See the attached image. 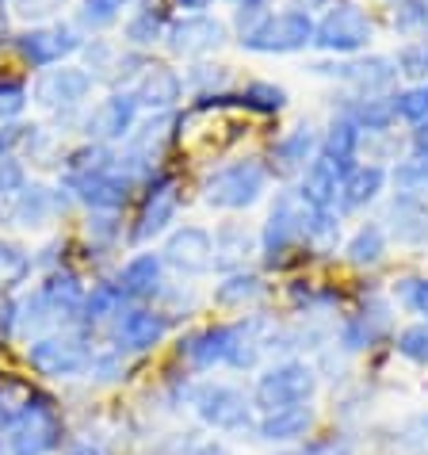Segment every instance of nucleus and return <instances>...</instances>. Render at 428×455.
Here are the masks:
<instances>
[{"mask_svg":"<svg viewBox=\"0 0 428 455\" xmlns=\"http://www.w3.org/2000/svg\"><path fill=\"white\" fill-rule=\"evenodd\" d=\"M61 436H66V421H61V410L54 406V398L46 395H28L23 406L16 410V421H12L8 433V455H50L61 448Z\"/></svg>","mask_w":428,"mask_h":455,"instance_id":"f257e3e1","label":"nucleus"},{"mask_svg":"<svg viewBox=\"0 0 428 455\" xmlns=\"http://www.w3.org/2000/svg\"><path fill=\"white\" fill-rule=\"evenodd\" d=\"M310 214L313 207L302 199L298 192H283L280 199L272 204V214H268V226H264V260L272 264H287L295 249L306 245L310 249Z\"/></svg>","mask_w":428,"mask_h":455,"instance_id":"f03ea898","label":"nucleus"},{"mask_svg":"<svg viewBox=\"0 0 428 455\" xmlns=\"http://www.w3.org/2000/svg\"><path fill=\"white\" fill-rule=\"evenodd\" d=\"M318 390V375H313L310 363L302 360H283L268 368L257 387H253V406L260 413H275V410H291V406H306Z\"/></svg>","mask_w":428,"mask_h":455,"instance_id":"7ed1b4c3","label":"nucleus"},{"mask_svg":"<svg viewBox=\"0 0 428 455\" xmlns=\"http://www.w3.org/2000/svg\"><path fill=\"white\" fill-rule=\"evenodd\" d=\"M28 363L46 379H73L88 371L92 345H88L84 330H54L28 345Z\"/></svg>","mask_w":428,"mask_h":455,"instance_id":"20e7f679","label":"nucleus"},{"mask_svg":"<svg viewBox=\"0 0 428 455\" xmlns=\"http://www.w3.org/2000/svg\"><path fill=\"white\" fill-rule=\"evenodd\" d=\"M264 184H268V169L260 161H230L203 180V199L222 211H245L260 199Z\"/></svg>","mask_w":428,"mask_h":455,"instance_id":"39448f33","label":"nucleus"},{"mask_svg":"<svg viewBox=\"0 0 428 455\" xmlns=\"http://www.w3.org/2000/svg\"><path fill=\"white\" fill-rule=\"evenodd\" d=\"M313 43V20L310 12H280V16H260L253 28L242 31V46L257 54H295Z\"/></svg>","mask_w":428,"mask_h":455,"instance_id":"423d86ee","label":"nucleus"},{"mask_svg":"<svg viewBox=\"0 0 428 455\" xmlns=\"http://www.w3.org/2000/svg\"><path fill=\"white\" fill-rule=\"evenodd\" d=\"M192 406L199 413V421L214 428V433H245L253 425V402L237 387H226V383H203L192 395Z\"/></svg>","mask_w":428,"mask_h":455,"instance_id":"0eeeda50","label":"nucleus"},{"mask_svg":"<svg viewBox=\"0 0 428 455\" xmlns=\"http://www.w3.org/2000/svg\"><path fill=\"white\" fill-rule=\"evenodd\" d=\"M313 43L329 54H356L371 43V20L356 4H337L325 12L321 23H313Z\"/></svg>","mask_w":428,"mask_h":455,"instance_id":"6e6552de","label":"nucleus"},{"mask_svg":"<svg viewBox=\"0 0 428 455\" xmlns=\"http://www.w3.org/2000/svg\"><path fill=\"white\" fill-rule=\"evenodd\" d=\"M69 188L77 192V199L92 211H123L131 204V192H134V172H123L115 161L107 169H96V172H81V176H66Z\"/></svg>","mask_w":428,"mask_h":455,"instance_id":"1a4fd4ad","label":"nucleus"},{"mask_svg":"<svg viewBox=\"0 0 428 455\" xmlns=\"http://www.w3.org/2000/svg\"><path fill=\"white\" fill-rule=\"evenodd\" d=\"M176 207H180V184H176V176H154L149 188H146V199H142V211H138V222H134L131 237L134 242L157 237L172 222Z\"/></svg>","mask_w":428,"mask_h":455,"instance_id":"9d476101","label":"nucleus"},{"mask_svg":"<svg viewBox=\"0 0 428 455\" xmlns=\"http://www.w3.org/2000/svg\"><path fill=\"white\" fill-rule=\"evenodd\" d=\"M81 35L66 28V23H58V28H35L28 35H20L16 39V50H20V58L28 61V66H58L66 54H73V50H81Z\"/></svg>","mask_w":428,"mask_h":455,"instance_id":"9b49d317","label":"nucleus"},{"mask_svg":"<svg viewBox=\"0 0 428 455\" xmlns=\"http://www.w3.org/2000/svg\"><path fill=\"white\" fill-rule=\"evenodd\" d=\"M88 92H92V73H84L77 66L43 69L39 81H35V100H39L43 108H54V111L77 108Z\"/></svg>","mask_w":428,"mask_h":455,"instance_id":"f8f14e48","label":"nucleus"},{"mask_svg":"<svg viewBox=\"0 0 428 455\" xmlns=\"http://www.w3.org/2000/svg\"><path fill=\"white\" fill-rule=\"evenodd\" d=\"M165 333H169V318L165 314H157V310H146V307L123 310L115 318V330H111L119 352L123 348L127 352H149V348H157L161 340H165Z\"/></svg>","mask_w":428,"mask_h":455,"instance_id":"ddd939ff","label":"nucleus"},{"mask_svg":"<svg viewBox=\"0 0 428 455\" xmlns=\"http://www.w3.org/2000/svg\"><path fill=\"white\" fill-rule=\"evenodd\" d=\"M165 260L184 275H207L214 268V237L199 226H184L165 242Z\"/></svg>","mask_w":428,"mask_h":455,"instance_id":"4468645a","label":"nucleus"},{"mask_svg":"<svg viewBox=\"0 0 428 455\" xmlns=\"http://www.w3.org/2000/svg\"><path fill=\"white\" fill-rule=\"evenodd\" d=\"M348 169H352V165H345V161H333V157L318 154V157H313L310 165H306V176H302L298 196L306 199L313 211H333L337 199H341V184H345Z\"/></svg>","mask_w":428,"mask_h":455,"instance_id":"2eb2a0df","label":"nucleus"},{"mask_svg":"<svg viewBox=\"0 0 428 455\" xmlns=\"http://www.w3.org/2000/svg\"><path fill=\"white\" fill-rule=\"evenodd\" d=\"M321 73H333L341 77L345 84H352L360 92V100H371V96H383L394 88L398 81V66L390 58H363V61H345V66H333V69H321Z\"/></svg>","mask_w":428,"mask_h":455,"instance_id":"dca6fc26","label":"nucleus"},{"mask_svg":"<svg viewBox=\"0 0 428 455\" xmlns=\"http://www.w3.org/2000/svg\"><path fill=\"white\" fill-rule=\"evenodd\" d=\"M222 43H226V28L210 16H187V20H176L169 28L172 54H184V58L210 54V50L222 46Z\"/></svg>","mask_w":428,"mask_h":455,"instance_id":"f3484780","label":"nucleus"},{"mask_svg":"<svg viewBox=\"0 0 428 455\" xmlns=\"http://www.w3.org/2000/svg\"><path fill=\"white\" fill-rule=\"evenodd\" d=\"M237 340V325H210V330L203 333H192L180 345V356L192 363L195 371H210L214 363H226V356H230Z\"/></svg>","mask_w":428,"mask_h":455,"instance_id":"a211bd4d","label":"nucleus"},{"mask_svg":"<svg viewBox=\"0 0 428 455\" xmlns=\"http://www.w3.org/2000/svg\"><path fill=\"white\" fill-rule=\"evenodd\" d=\"M161 283H165V264L157 252H138L119 272V291L127 299H154Z\"/></svg>","mask_w":428,"mask_h":455,"instance_id":"6ab92c4d","label":"nucleus"},{"mask_svg":"<svg viewBox=\"0 0 428 455\" xmlns=\"http://www.w3.org/2000/svg\"><path fill=\"white\" fill-rule=\"evenodd\" d=\"M313 428V410L310 406H291V410H275V413H264L257 433L260 440H268V444H298V440H306V433Z\"/></svg>","mask_w":428,"mask_h":455,"instance_id":"aec40b11","label":"nucleus"},{"mask_svg":"<svg viewBox=\"0 0 428 455\" xmlns=\"http://www.w3.org/2000/svg\"><path fill=\"white\" fill-rule=\"evenodd\" d=\"M134 119H138V100H134V92H115L111 100H104V104L96 108V116H92V123H88V126H92V134L107 138V142H115V138L134 131Z\"/></svg>","mask_w":428,"mask_h":455,"instance_id":"412c9836","label":"nucleus"},{"mask_svg":"<svg viewBox=\"0 0 428 455\" xmlns=\"http://www.w3.org/2000/svg\"><path fill=\"white\" fill-rule=\"evenodd\" d=\"M180 92H184V81L176 77V69L149 66L142 84L134 88V100H138V104H146V108H154V111H169L176 100H180Z\"/></svg>","mask_w":428,"mask_h":455,"instance_id":"4be33fe9","label":"nucleus"},{"mask_svg":"<svg viewBox=\"0 0 428 455\" xmlns=\"http://www.w3.org/2000/svg\"><path fill=\"white\" fill-rule=\"evenodd\" d=\"M313 149H318V134H313L310 126H298V131L283 134L280 142L272 146V161L283 172H298V169H306V161H313Z\"/></svg>","mask_w":428,"mask_h":455,"instance_id":"5701e85b","label":"nucleus"},{"mask_svg":"<svg viewBox=\"0 0 428 455\" xmlns=\"http://www.w3.org/2000/svg\"><path fill=\"white\" fill-rule=\"evenodd\" d=\"M383 184H386V172L379 165H352L348 176H345V184H341V204L348 211L371 204V199L383 192Z\"/></svg>","mask_w":428,"mask_h":455,"instance_id":"b1692460","label":"nucleus"},{"mask_svg":"<svg viewBox=\"0 0 428 455\" xmlns=\"http://www.w3.org/2000/svg\"><path fill=\"white\" fill-rule=\"evenodd\" d=\"M43 295H46V302L54 307L61 318H73V314H81V307H84V283L77 280L73 272H54V275H46V283L39 287Z\"/></svg>","mask_w":428,"mask_h":455,"instance_id":"393cba45","label":"nucleus"},{"mask_svg":"<svg viewBox=\"0 0 428 455\" xmlns=\"http://www.w3.org/2000/svg\"><path fill=\"white\" fill-rule=\"evenodd\" d=\"M249 252H253V234L237 222H226L214 234V268H237Z\"/></svg>","mask_w":428,"mask_h":455,"instance_id":"a878e982","label":"nucleus"},{"mask_svg":"<svg viewBox=\"0 0 428 455\" xmlns=\"http://www.w3.org/2000/svg\"><path fill=\"white\" fill-rule=\"evenodd\" d=\"M165 28H169V12L154 0V4L138 8L127 20V43L131 46H154L161 35H165Z\"/></svg>","mask_w":428,"mask_h":455,"instance_id":"bb28decb","label":"nucleus"},{"mask_svg":"<svg viewBox=\"0 0 428 455\" xmlns=\"http://www.w3.org/2000/svg\"><path fill=\"white\" fill-rule=\"evenodd\" d=\"M123 302H127V295L119 291V283H99V287H92L84 295V307H81V318H84V325H96V322H107V318H119L123 310Z\"/></svg>","mask_w":428,"mask_h":455,"instance_id":"cd10ccee","label":"nucleus"},{"mask_svg":"<svg viewBox=\"0 0 428 455\" xmlns=\"http://www.w3.org/2000/svg\"><path fill=\"white\" fill-rule=\"evenodd\" d=\"M345 116L356 123L360 131H368V134L375 131V134H379V131H386V126L398 119V111H394V100L371 96V100H356V104H348Z\"/></svg>","mask_w":428,"mask_h":455,"instance_id":"c85d7f7f","label":"nucleus"},{"mask_svg":"<svg viewBox=\"0 0 428 455\" xmlns=\"http://www.w3.org/2000/svg\"><path fill=\"white\" fill-rule=\"evenodd\" d=\"M348 260L356 264V268H371V264H379L383 260V252H386V234H383V226H375V222H363L356 234H352V242H348Z\"/></svg>","mask_w":428,"mask_h":455,"instance_id":"c756f323","label":"nucleus"},{"mask_svg":"<svg viewBox=\"0 0 428 455\" xmlns=\"http://www.w3.org/2000/svg\"><path fill=\"white\" fill-rule=\"evenodd\" d=\"M360 126L352 123L348 116L341 119H333L329 123V131H325V142H321V154L325 157H333V161H345V165H352V157H356V149H360Z\"/></svg>","mask_w":428,"mask_h":455,"instance_id":"7c9ffc66","label":"nucleus"},{"mask_svg":"<svg viewBox=\"0 0 428 455\" xmlns=\"http://www.w3.org/2000/svg\"><path fill=\"white\" fill-rule=\"evenodd\" d=\"M50 214H54V199H50L46 188H23V192H16L12 219H16L20 226H43Z\"/></svg>","mask_w":428,"mask_h":455,"instance_id":"2f4dec72","label":"nucleus"},{"mask_svg":"<svg viewBox=\"0 0 428 455\" xmlns=\"http://www.w3.org/2000/svg\"><path fill=\"white\" fill-rule=\"evenodd\" d=\"M283 104H287V92L280 84H268V81L245 84V92L237 96V108L260 111V116H275V111H283Z\"/></svg>","mask_w":428,"mask_h":455,"instance_id":"473e14b6","label":"nucleus"},{"mask_svg":"<svg viewBox=\"0 0 428 455\" xmlns=\"http://www.w3.org/2000/svg\"><path fill=\"white\" fill-rule=\"evenodd\" d=\"M253 299H260V280L257 275H245V272H230L214 287V302H218V307H245V302H253Z\"/></svg>","mask_w":428,"mask_h":455,"instance_id":"72a5a7b5","label":"nucleus"},{"mask_svg":"<svg viewBox=\"0 0 428 455\" xmlns=\"http://www.w3.org/2000/svg\"><path fill=\"white\" fill-rule=\"evenodd\" d=\"M31 275V252L16 245V242H4L0 237V287H20L23 280Z\"/></svg>","mask_w":428,"mask_h":455,"instance_id":"f704fd0d","label":"nucleus"},{"mask_svg":"<svg viewBox=\"0 0 428 455\" xmlns=\"http://www.w3.org/2000/svg\"><path fill=\"white\" fill-rule=\"evenodd\" d=\"M394 111L401 123H409L413 131H428V81L406 88L401 96H394Z\"/></svg>","mask_w":428,"mask_h":455,"instance_id":"c9c22d12","label":"nucleus"},{"mask_svg":"<svg viewBox=\"0 0 428 455\" xmlns=\"http://www.w3.org/2000/svg\"><path fill=\"white\" fill-rule=\"evenodd\" d=\"M394 219H401L398 237H406V242H421V237H428V211L421 207V199L398 196L394 199Z\"/></svg>","mask_w":428,"mask_h":455,"instance_id":"e433bc0d","label":"nucleus"},{"mask_svg":"<svg viewBox=\"0 0 428 455\" xmlns=\"http://www.w3.org/2000/svg\"><path fill=\"white\" fill-rule=\"evenodd\" d=\"M383 330H386V310H375V314L363 310L360 318H352L345 325V348H368Z\"/></svg>","mask_w":428,"mask_h":455,"instance_id":"4c0bfd02","label":"nucleus"},{"mask_svg":"<svg viewBox=\"0 0 428 455\" xmlns=\"http://www.w3.org/2000/svg\"><path fill=\"white\" fill-rule=\"evenodd\" d=\"M394 184H398V196L421 199L428 192V161H421V157L401 161V165L394 169Z\"/></svg>","mask_w":428,"mask_h":455,"instance_id":"58836bf2","label":"nucleus"},{"mask_svg":"<svg viewBox=\"0 0 428 455\" xmlns=\"http://www.w3.org/2000/svg\"><path fill=\"white\" fill-rule=\"evenodd\" d=\"M398 352L406 360L428 368V322H417V325H409V330H401L398 333Z\"/></svg>","mask_w":428,"mask_h":455,"instance_id":"ea45409f","label":"nucleus"},{"mask_svg":"<svg viewBox=\"0 0 428 455\" xmlns=\"http://www.w3.org/2000/svg\"><path fill=\"white\" fill-rule=\"evenodd\" d=\"M131 0H84L81 4V23L84 28H107V23L119 20V12Z\"/></svg>","mask_w":428,"mask_h":455,"instance_id":"a19ab883","label":"nucleus"},{"mask_svg":"<svg viewBox=\"0 0 428 455\" xmlns=\"http://www.w3.org/2000/svg\"><path fill=\"white\" fill-rule=\"evenodd\" d=\"M394 66H398V73H406V77H413V81L424 84V77H428V39L409 43V46L398 54Z\"/></svg>","mask_w":428,"mask_h":455,"instance_id":"79ce46f5","label":"nucleus"},{"mask_svg":"<svg viewBox=\"0 0 428 455\" xmlns=\"http://www.w3.org/2000/svg\"><path fill=\"white\" fill-rule=\"evenodd\" d=\"M23 104H28V88H23V81L0 73V119H16L23 111Z\"/></svg>","mask_w":428,"mask_h":455,"instance_id":"37998d69","label":"nucleus"},{"mask_svg":"<svg viewBox=\"0 0 428 455\" xmlns=\"http://www.w3.org/2000/svg\"><path fill=\"white\" fill-rule=\"evenodd\" d=\"M394 295H398V302H401L406 310L421 314V318L428 322V280H401V283L394 287Z\"/></svg>","mask_w":428,"mask_h":455,"instance_id":"c03bdc74","label":"nucleus"},{"mask_svg":"<svg viewBox=\"0 0 428 455\" xmlns=\"http://www.w3.org/2000/svg\"><path fill=\"white\" fill-rule=\"evenodd\" d=\"M187 81H192V88H199L203 96H207V88H214V92L222 96L226 81H230V69H226V66H195L192 73H187ZM214 92H210V96H214Z\"/></svg>","mask_w":428,"mask_h":455,"instance_id":"a18cd8bd","label":"nucleus"},{"mask_svg":"<svg viewBox=\"0 0 428 455\" xmlns=\"http://www.w3.org/2000/svg\"><path fill=\"white\" fill-rule=\"evenodd\" d=\"M283 455H352V444L345 436H329V440H310V444H298Z\"/></svg>","mask_w":428,"mask_h":455,"instance_id":"49530a36","label":"nucleus"},{"mask_svg":"<svg viewBox=\"0 0 428 455\" xmlns=\"http://www.w3.org/2000/svg\"><path fill=\"white\" fill-rule=\"evenodd\" d=\"M417 23H428V4L424 0H409V4L394 8V28L398 31H409V28H417Z\"/></svg>","mask_w":428,"mask_h":455,"instance_id":"de8ad7c7","label":"nucleus"},{"mask_svg":"<svg viewBox=\"0 0 428 455\" xmlns=\"http://www.w3.org/2000/svg\"><path fill=\"white\" fill-rule=\"evenodd\" d=\"M23 138H28V126H20V123H0V154H8V149L20 146Z\"/></svg>","mask_w":428,"mask_h":455,"instance_id":"09e8293b","label":"nucleus"},{"mask_svg":"<svg viewBox=\"0 0 428 455\" xmlns=\"http://www.w3.org/2000/svg\"><path fill=\"white\" fill-rule=\"evenodd\" d=\"M406 440L413 444V451H417V455H428V413L413 421V428L406 433Z\"/></svg>","mask_w":428,"mask_h":455,"instance_id":"8fccbe9b","label":"nucleus"},{"mask_svg":"<svg viewBox=\"0 0 428 455\" xmlns=\"http://www.w3.org/2000/svg\"><path fill=\"white\" fill-rule=\"evenodd\" d=\"M115 234H119V226H115V219H111V214H107V219H99V214H96V219H88V237L111 242Z\"/></svg>","mask_w":428,"mask_h":455,"instance_id":"3c124183","label":"nucleus"},{"mask_svg":"<svg viewBox=\"0 0 428 455\" xmlns=\"http://www.w3.org/2000/svg\"><path fill=\"white\" fill-rule=\"evenodd\" d=\"M16 410L20 406H12V398L0 390V440H8V433H12V421H16Z\"/></svg>","mask_w":428,"mask_h":455,"instance_id":"603ef678","label":"nucleus"},{"mask_svg":"<svg viewBox=\"0 0 428 455\" xmlns=\"http://www.w3.org/2000/svg\"><path fill=\"white\" fill-rule=\"evenodd\" d=\"M61 455H104V451H99L96 444H88V440H77V444H69Z\"/></svg>","mask_w":428,"mask_h":455,"instance_id":"864d4df0","label":"nucleus"},{"mask_svg":"<svg viewBox=\"0 0 428 455\" xmlns=\"http://www.w3.org/2000/svg\"><path fill=\"white\" fill-rule=\"evenodd\" d=\"M413 149H417V157L428 161V131H417L413 134Z\"/></svg>","mask_w":428,"mask_h":455,"instance_id":"5fc2aeb1","label":"nucleus"},{"mask_svg":"<svg viewBox=\"0 0 428 455\" xmlns=\"http://www.w3.org/2000/svg\"><path fill=\"white\" fill-rule=\"evenodd\" d=\"M180 8H187V12H203V8H210L214 0H176Z\"/></svg>","mask_w":428,"mask_h":455,"instance_id":"6e6d98bb","label":"nucleus"},{"mask_svg":"<svg viewBox=\"0 0 428 455\" xmlns=\"http://www.w3.org/2000/svg\"><path fill=\"white\" fill-rule=\"evenodd\" d=\"M187 455H230V451L218 448V444H199L195 451H187Z\"/></svg>","mask_w":428,"mask_h":455,"instance_id":"4d7b16f0","label":"nucleus"},{"mask_svg":"<svg viewBox=\"0 0 428 455\" xmlns=\"http://www.w3.org/2000/svg\"><path fill=\"white\" fill-rule=\"evenodd\" d=\"M298 4V12H310V8H329L333 0H295Z\"/></svg>","mask_w":428,"mask_h":455,"instance_id":"13d9d810","label":"nucleus"},{"mask_svg":"<svg viewBox=\"0 0 428 455\" xmlns=\"http://www.w3.org/2000/svg\"><path fill=\"white\" fill-rule=\"evenodd\" d=\"M242 8H260V0H242Z\"/></svg>","mask_w":428,"mask_h":455,"instance_id":"bf43d9fd","label":"nucleus"}]
</instances>
